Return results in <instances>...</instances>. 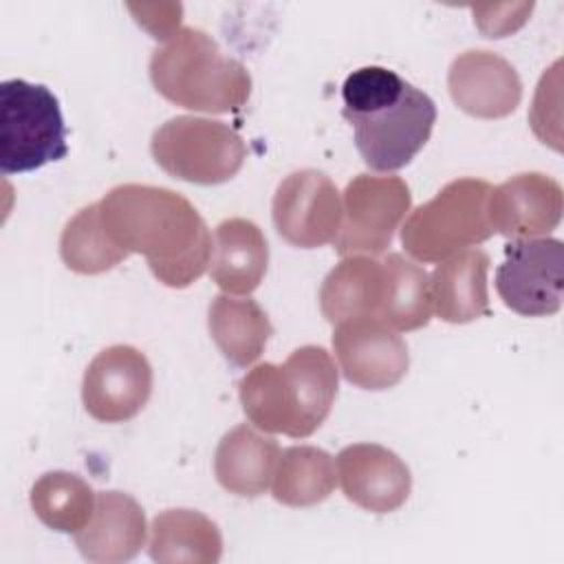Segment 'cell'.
Instances as JSON below:
<instances>
[{
	"instance_id": "25",
	"label": "cell",
	"mask_w": 564,
	"mask_h": 564,
	"mask_svg": "<svg viewBox=\"0 0 564 564\" xmlns=\"http://www.w3.org/2000/svg\"><path fill=\"white\" fill-rule=\"evenodd\" d=\"M381 262L386 269V295L379 317L394 330L427 326L432 317L427 271L401 253H388Z\"/></svg>"
},
{
	"instance_id": "23",
	"label": "cell",
	"mask_w": 564,
	"mask_h": 564,
	"mask_svg": "<svg viewBox=\"0 0 564 564\" xmlns=\"http://www.w3.org/2000/svg\"><path fill=\"white\" fill-rule=\"evenodd\" d=\"M337 485L335 460L315 445H293L280 452L271 494L286 507H311L326 500Z\"/></svg>"
},
{
	"instance_id": "5",
	"label": "cell",
	"mask_w": 564,
	"mask_h": 564,
	"mask_svg": "<svg viewBox=\"0 0 564 564\" xmlns=\"http://www.w3.org/2000/svg\"><path fill=\"white\" fill-rule=\"evenodd\" d=\"M491 185L482 178H456L419 205L401 227L405 251L419 262H441L494 236L487 200Z\"/></svg>"
},
{
	"instance_id": "26",
	"label": "cell",
	"mask_w": 564,
	"mask_h": 564,
	"mask_svg": "<svg viewBox=\"0 0 564 564\" xmlns=\"http://www.w3.org/2000/svg\"><path fill=\"white\" fill-rule=\"evenodd\" d=\"M59 256L70 271L82 275L110 271L128 258V253L119 249L115 240L108 236L101 223L99 203L82 207L66 223L59 236Z\"/></svg>"
},
{
	"instance_id": "3",
	"label": "cell",
	"mask_w": 564,
	"mask_h": 564,
	"mask_svg": "<svg viewBox=\"0 0 564 564\" xmlns=\"http://www.w3.org/2000/svg\"><path fill=\"white\" fill-rule=\"evenodd\" d=\"M247 419L262 432L311 436L337 397V368L322 346L295 348L282 366L258 364L238 381Z\"/></svg>"
},
{
	"instance_id": "19",
	"label": "cell",
	"mask_w": 564,
	"mask_h": 564,
	"mask_svg": "<svg viewBox=\"0 0 564 564\" xmlns=\"http://www.w3.org/2000/svg\"><path fill=\"white\" fill-rule=\"evenodd\" d=\"M269 245L262 229L247 218H227L214 231L212 280L229 295H249L267 273Z\"/></svg>"
},
{
	"instance_id": "16",
	"label": "cell",
	"mask_w": 564,
	"mask_h": 564,
	"mask_svg": "<svg viewBox=\"0 0 564 564\" xmlns=\"http://www.w3.org/2000/svg\"><path fill=\"white\" fill-rule=\"evenodd\" d=\"M145 533V513L130 494L99 491L88 524L75 533V544L90 562L119 564L141 551Z\"/></svg>"
},
{
	"instance_id": "7",
	"label": "cell",
	"mask_w": 564,
	"mask_h": 564,
	"mask_svg": "<svg viewBox=\"0 0 564 564\" xmlns=\"http://www.w3.org/2000/svg\"><path fill=\"white\" fill-rule=\"evenodd\" d=\"M150 152L156 165L174 178L218 185L238 174L247 156V145L223 121L178 115L152 132Z\"/></svg>"
},
{
	"instance_id": "21",
	"label": "cell",
	"mask_w": 564,
	"mask_h": 564,
	"mask_svg": "<svg viewBox=\"0 0 564 564\" xmlns=\"http://www.w3.org/2000/svg\"><path fill=\"white\" fill-rule=\"evenodd\" d=\"M148 553L161 564H216L223 555V535L200 511L167 509L152 520Z\"/></svg>"
},
{
	"instance_id": "24",
	"label": "cell",
	"mask_w": 564,
	"mask_h": 564,
	"mask_svg": "<svg viewBox=\"0 0 564 564\" xmlns=\"http://www.w3.org/2000/svg\"><path fill=\"white\" fill-rule=\"evenodd\" d=\"M31 509L53 531L77 533L84 529L95 511L97 494L93 487L70 471H46L42 474L29 494Z\"/></svg>"
},
{
	"instance_id": "4",
	"label": "cell",
	"mask_w": 564,
	"mask_h": 564,
	"mask_svg": "<svg viewBox=\"0 0 564 564\" xmlns=\"http://www.w3.org/2000/svg\"><path fill=\"white\" fill-rule=\"evenodd\" d=\"M150 79L167 101L200 112H231L247 104L251 75L196 26H181L150 55Z\"/></svg>"
},
{
	"instance_id": "6",
	"label": "cell",
	"mask_w": 564,
	"mask_h": 564,
	"mask_svg": "<svg viewBox=\"0 0 564 564\" xmlns=\"http://www.w3.org/2000/svg\"><path fill=\"white\" fill-rule=\"evenodd\" d=\"M68 154L57 97L44 84L4 79L0 84V170L31 172Z\"/></svg>"
},
{
	"instance_id": "12",
	"label": "cell",
	"mask_w": 564,
	"mask_h": 564,
	"mask_svg": "<svg viewBox=\"0 0 564 564\" xmlns=\"http://www.w3.org/2000/svg\"><path fill=\"white\" fill-rule=\"evenodd\" d=\"M152 392L148 357L128 344H115L95 355L82 379L86 412L101 423L134 419Z\"/></svg>"
},
{
	"instance_id": "2",
	"label": "cell",
	"mask_w": 564,
	"mask_h": 564,
	"mask_svg": "<svg viewBox=\"0 0 564 564\" xmlns=\"http://www.w3.org/2000/svg\"><path fill=\"white\" fill-rule=\"evenodd\" d=\"M341 99L355 145L377 172L405 167L427 143L436 121L430 95L383 66L352 70L341 84Z\"/></svg>"
},
{
	"instance_id": "11",
	"label": "cell",
	"mask_w": 564,
	"mask_h": 564,
	"mask_svg": "<svg viewBox=\"0 0 564 564\" xmlns=\"http://www.w3.org/2000/svg\"><path fill=\"white\" fill-rule=\"evenodd\" d=\"M333 350L344 379L361 390H388L405 377L410 366L403 337L375 315L339 322Z\"/></svg>"
},
{
	"instance_id": "8",
	"label": "cell",
	"mask_w": 564,
	"mask_h": 564,
	"mask_svg": "<svg viewBox=\"0 0 564 564\" xmlns=\"http://www.w3.org/2000/svg\"><path fill=\"white\" fill-rule=\"evenodd\" d=\"M410 205L412 194L401 176L357 174L341 194L337 253L344 258L383 253Z\"/></svg>"
},
{
	"instance_id": "18",
	"label": "cell",
	"mask_w": 564,
	"mask_h": 564,
	"mask_svg": "<svg viewBox=\"0 0 564 564\" xmlns=\"http://www.w3.org/2000/svg\"><path fill=\"white\" fill-rule=\"evenodd\" d=\"M278 458V441L242 423L231 427L218 441L214 454V474L220 487L229 494L256 498L269 489Z\"/></svg>"
},
{
	"instance_id": "20",
	"label": "cell",
	"mask_w": 564,
	"mask_h": 564,
	"mask_svg": "<svg viewBox=\"0 0 564 564\" xmlns=\"http://www.w3.org/2000/svg\"><path fill=\"white\" fill-rule=\"evenodd\" d=\"M386 295L383 262L372 256H346L335 264L319 289V311L326 322L339 324L352 317H379Z\"/></svg>"
},
{
	"instance_id": "10",
	"label": "cell",
	"mask_w": 564,
	"mask_h": 564,
	"mask_svg": "<svg viewBox=\"0 0 564 564\" xmlns=\"http://www.w3.org/2000/svg\"><path fill=\"white\" fill-rule=\"evenodd\" d=\"M271 216L278 234L293 247L335 245L341 227V194L324 172L295 170L280 181Z\"/></svg>"
},
{
	"instance_id": "17",
	"label": "cell",
	"mask_w": 564,
	"mask_h": 564,
	"mask_svg": "<svg viewBox=\"0 0 564 564\" xmlns=\"http://www.w3.org/2000/svg\"><path fill=\"white\" fill-rule=\"evenodd\" d=\"M487 271L489 256L476 247L441 260L430 275L432 311L449 324H467L489 315Z\"/></svg>"
},
{
	"instance_id": "1",
	"label": "cell",
	"mask_w": 564,
	"mask_h": 564,
	"mask_svg": "<svg viewBox=\"0 0 564 564\" xmlns=\"http://www.w3.org/2000/svg\"><path fill=\"white\" fill-rule=\"evenodd\" d=\"M101 223L119 249L141 253L159 282L185 289L212 262V234L196 207L174 189L123 183L99 200Z\"/></svg>"
},
{
	"instance_id": "14",
	"label": "cell",
	"mask_w": 564,
	"mask_h": 564,
	"mask_svg": "<svg viewBox=\"0 0 564 564\" xmlns=\"http://www.w3.org/2000/svg\"><path fill=\"white\" fill-rule=\"evenodd\" d=\"M344 496L372 513L397 511L412 491L408 465L388 447L355 443L344 447L335 460Z\"/></svg>"
},
{
	"instance_id": "15",
	"label": "cell",
	"mask_w": 564,
	"mask_h": 564,
	"mask_svg": "<svg viewBox=\"0 0 564 564\" xmlns=\"http://www.w3.org/2000/svg\"><path fill=\"white\" fill-rule=\"evenodd\" d=\"M447 88L454 104L478 119L511 115L522 99V82L502 55L471 48L454 57L447 70Z\"/></svg>"
},
{
	"instance_id": "13",
	"label": "cell",
	"mask_w": 564,
	"mask_h": 564,
	"mask_svg": "<svg viewBox=\"0 0 564 564\" xmlns=\"http://www.w3.org/2000/svg\"><path fill=\"white\" fill-rule=\"evenodd\" d=\"M564 212L562 185L542 172H522L491 187L487 216L507 238H535L553 231Z\"/></svg>"
},
{
	"instance_id": "22",
	"label": "cell",
	"mask_w": 564,
	"mask_h": 564,
	"mask_svg": "<svg viewBox=\"0 0 564 564\" xmlns=\"http://www.w3.org/2000/svg\"><path fill=\"white\" fill-rule=\"evenodd\" d=\"M207 326L223 357L238 368L251 366L273 335L271 319L256 300L234 297L229 293L212 300Z\"/></svg>"
},
{
	"instance_id": "9",
	"label": "cell",
	"mask_w": 564,
	"mask_h": 564,
	"mask_svg": "<svg viewBox=\"0 0 564 564\" xmlns=\"http://www.w3.org/2000/svg\"><path fill=\"white\" fill-rule=\"evenodd\" d=\"M564 245L557 238H518L505 247L496 291L507 308L542 317L562 306Z\"/></svg>"
}]
</instances>
